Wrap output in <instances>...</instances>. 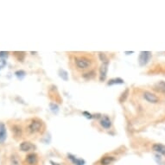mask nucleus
I'll return each mask as SVG.
<instances>
[{"label":"nucleus","mask_w":165,"mask_h":165,"mask_svg":"<svg viewBox=\"0 0 165 165\" xmlns=\"http://www.w3.org/2000/svg\"><path fill=\"white\" fill-rule=\"evenodd\" d=\"M73 62L76 70L82 72L83 73L93 70L92 68L95 63L94 57L87 54L75 55L73 58Z\"/></svg>","instance_id":"f257e3e1"},{"label":"nucleus","mask_w":165,"mask_h":165,"mask_svg":"<svg viewBox=\"0 0 165 165\" xmlns=\"http://www.w3.org/2000/svg\"><path fill=\"white\" fill-rule=\"evenodd\" d=\"M43 127H44V125L42 120H40L38 119H34L31 121V123L28 125V132L31 134L39 133L42 132Z\"/></svg>","instance_id":"f03ea898"},{"label":"nucleus","mask_w":165,"mask_h":165,"mask_svg":"<svg viewBox=\"0 0 165 165\" xmlns=\"http://www.w3.org/2000/svg\"><path fill=\"white\" fill-rule=\"evenodd\" d=\"M151 58V53L149 51H142L138 57V63L141 67L145 66Z\"/></svg>","instance_id":"7ed1b4c3"},{"label":"nucleus","mask_w":165,"mask_h":165,"mask_svg":"<svg viewBox=\"0 0 165 165\" xmlns=\"http://www.w3.org/2000/svg\"><path fill=\"white\" fill-rule=\"evenodd\" d=\"M143 98L145 99L147 102L150 103V104H157L159 102V98L156 94H152V93H150L149 91H144V92Z\"/></svg>","instance_id":"20e7f679"},{"label":"nucleus","mask_w":165,"mask_h":165,"mask_svg":"<svg viewBox=\"0 0 165 165\" xmlns=\"http://www.w3.org/2000/svg\"><path fill=\"white\" fill-rule=\"evenodd\" d=\"M108 66H109V61L105 62H102L101 66L99 67V80L105 81L107 76L108 72Z\"/></svg>","instance_id":"39448f33"},{"label":"nucleus","mask_w":165,"mask_h":165,"mask_svg":"<svg viewBox=\"0 0 165 165\" xmlns=\"http://www.w3.org/2000/svg\"><path fill=\"white\" fill-rule=\"evenodd\" d=\"M20 150L24 152H27V151H31V150H33L35 149V146L33 144H31V142H28V141H24L23 143L20 144V146H19Z\"/></svg>","instance_id":"423d86ee"},{"label":"nucleus","mask_w":165,"mask_h":165,"mask_svg":"<svg viewBox=\"0 0 165 165\" xmlns=\"http://www.w3.org/2000/svg\"><path fill=\"white\" fill-rule=\"evenodd\" d=\"M99 124L100 125L105 128V129H110L112 125V123L111 121V119H109V117L107 116H103L101 117L100 120H99Z\"/></svg>","instance_id":"0eeeda50"},{"label":"nucleus","mask_w":165,"mask_h":165,"mask_svg":"<svg viewBox=\"0 0 165 165\" xmlns=\"http://www.w3.org/2000/svg\"><path fill=\"white\" fill-rule=\"evenodd\" d=\"M7 138V131L3 123H0V144L4 143Z\"/></svg>","instance_id":"6e6552de"},{"label":"nucleus","mask_w":165,"mask_h":165,"mask_svg":"<svg viewBox=\"0 0 165 165\" xmlns=\"http://www.w3.org/2000/svg\"><path fill=\"white\" fill-rule=\"evenodd\" d=\"M37 161H38V158H37L36 154L35 153H31L27 155L26 157V162L30 165H35L37 164Z\"/></svg>","instance_id":"1a4fd4ad"},{"label":"nucleus","mask_w":165,"mask_h":165,"mask_svg":"<svg viewBox=\"0 0 165 165\" xmlns=\"http://www.w3.org/2000/svg\"><path fill=\"white\" fill-rule=\"evenodd\" d=\"M67 157L71 160V162L74 165H85V164H86L85 160L80 159V158H77L76 157H74V156H73L71 154H68Z\"/></svg>","instance_id":"9d476101"},{"label":"nucleus","mask_w":165,"mask_h":165,"mask_svg":"<svg viewBox=\"0 0 165 165\" xmlns=\"http://www.w3.org/2000/svg\"><path fill=\"white\" fill-rule=\"evenodd\" d=\"M115 161V157L112 156H105L103 157L100 159V164L101 165H109Z\"/></svg>","instance_id":"9b49d317"},{"label":"nucleus","mask_w":165,"mask_h":165,"mask_svg":"<svg viewBox=\"0 0 165 165\" xmlns=\"http://www.w3.org/2000/svg\"><path fill=\"white\" fill-rule=\"evenodd\" d=\"M152 149L154 151L156 152H158L160 154H163L165 155V145L164 144H155L153 146H152Z\"/></svg>","instance_id":"f8f14e48"},{"label":"nucleus","mask_w":165,"mask_h":165,"mask_svg":"<svg viewBox=\"0 0 165 165\" xmlns=\"http://www.w3.org/2000/svg\"><path fill=\"white\" fill-rule=\"evenodd\" d=\"M154 89L156 91H157V92H160V93L165 94V81H159V82H157L155 85Z\"/></svg>","instance_id":"ddd939ff"},{"label":"nucleus","mask_w":165,"mask_h":165,"mask_svg":"<svg viewBox=\"0 0 165 165\" xmlns=\"http://www.w3.org/2000/svg\"><path fill=\"white\" fill-rule=\"evenodd\" d=\"M125 81L123 79L121 78H113L111 79L108 82H107V86H113V85H122L124 84Z\"/></svg>","instance_id":"4468645a"},{"label":"nucleus","mask_w":165,"mask_h":165,"mask_svg":"<svg viewBox=\"0 0 165 165\" xmlns=\"http://www.w3.org/2000/svg\"><path fill=\"white\" fill-rule=\"evenodd\" d=\"M82 76H83V78H85L86 80H91V79L94 78V76H95V72H94V70L93 69V70H91V71H88V72H87V73H82Z\"/></svg>","instance_id":"2eb2a0df"},{"label":"nucleus","mask_w":165,"mask_h":165,"mask_svg":"<svg viewBox=\"0 0 165 165\" xmlns=\"http://www.w3.org/2000/svg\"><path fill=\"white\" fill-rule=\"evenodd\" d=\"M15 75H16V77H17L18 80H24V78L26 76V72L24 71V70H17V71L15 72Z\"/></svg>","instance_id":"dca6fc26"},{"label":"nucleus","mask_w":165,"mask_h":165,"mask_svg":"<svg viewBox=\"0 0 165 165\" xmlns=\"http://www.w3.org/2000/svg\"><path fill=\"white\" fill-rule=\"evenodd\" d=\"M58 73H59V76H60L63 80L67 81V80H68V73H67V72L66 70H64V69H59Z\"/></svg>","instance_id":"f3484780"},{"label":"nucleus","mask_w":165,"mask_h":165,"mask_svg":"<svg viewBox=\"0 0 165 165\" xmlns=\"http://www.w3.org/2000/svg\"><path fill=\"white\" fill-rule=\"evenodd\" d=\"M14 55L19 62H23L25 57V52H14Z\"/></svg>","instance_id":"a211bd4d"},{"label":"nucleus","mask_w":165,"mask_h":165,"mask_svg":"<svg viewBox=\"0 0 165 165\" xmlns=\"http://www.w3.org/2000/svg\"><path fill=\"white\" fill-rule=\"evenodd\" d=\"M12 132H14L15 136L17 137H21L22 135V128L18 125H14L12 128Z\"/></svg>","instance_id":"6ab92c4d"},{"label":"nucleus","mask_w":165,"mask_h":165,"mask_svg":"<svg viewBox=\"0 0 165 165\" xmlns=\"http://www.w3.org/2000/svg\"><path fill=\"white\" fill-rule=\"evenodd\" d=\"M49 107H50L51 111L53 112H55V113H56L59 111V106L56 104H55V103H50L49 104Z\"/></svg>","instance_id":"aec40b11"},{"label":"nucleus","mask_w":165,"mask_h":165,"mask_svg":"<svg viewBox=\"0 0 165 165\" xmlns=\"http://www.w3.org/2000/svg\"><path fill=\"white\" fill-rule=\"evenodd\" d=\"M9 52L8 51H0V59L1 60H5L9 56Z\"/></svg>","instance_id":"412c9836"},{"label":"nucleus","mask_w":165,"mask_h":165,"mask_svg":"<svg viewBox=\"0 0 165 165\" xmlns=\"http://www.w3.org/2000/svg\"><path fill=\"white\" fill-rule=\"evenodd\" d=\"M99 59L102 61V62H108V61H109L108 58H107V56H106L105 54H104V53H99Z\"/></svg>","instance_id":"4be33fe9"},{"label":"nucleus","mask_w":165,"mask_h":165,"mask_svg":"<svg viewBox=\"0 0 165 165\" xmlns=\"http://www.w3.org/2000/svg\"><path fill=\"white\" fill-rule=\"evenodd\" d=\"M128 93H129V89H126V90L122 94V95H121V97H120V99H119V101H120V102H124V101L125 100Z\"/></svg>","instance_id":"5701e85b"},{"label":"nucleus","mask_w":165,"mask_h":165,"mask_svg":"<svg viewBox=\"0 0 165 165\" xmlns=\"http://www.w3.org/2000/svg\"><path fill=\"white\" fill-rule=\"evenodd\" d=\"M83 115H84L87 119H93V118H94V117H93V115H92L91 113H89L88 112H87V111L83 112Z\"/></svg>","instance_id":"b1692460"},{"label":"nucleus","mask_w":165,"mask_h":165,"mask_svg":"<svg viewBox=\"0 0 165 165\" xmlns=\"http://www.w3.org/2000/svg\"><path fill=\"white\" fill-rule=\"evenodd\" d=\"M5 66H6V61H5V60H1V59H0V69L3 68Z\"/></svg>","instance_id":"393cba45"},{"label":"nucleus","mask_w":165,"mask_h":165,"mask_svg":"<svg viewBox=\"0 0 165 165\" xmlns=\"http://www.w3.org/2000/svg\"><path fill=\"white\" fill-rule=\"evenodd\" d=\"M50 164L52 165H60L59 164H56V163H55V162H53V161H50Z\"/></svg>","instance_id":"a878e982"},{"label":"nucleus","mask_w":165,"mask_h":165,"mask_svg":"<svg viewBox=\"0 0 165 165\" xmlns=\"http://www.w3.org/2000/svg\"><path fill=\"white\" fill-rule=\"evenodd\" d=\"M31 54H36V52H31Z\"/></svg>","instance_id":"bb28decb"}]
</instances>
